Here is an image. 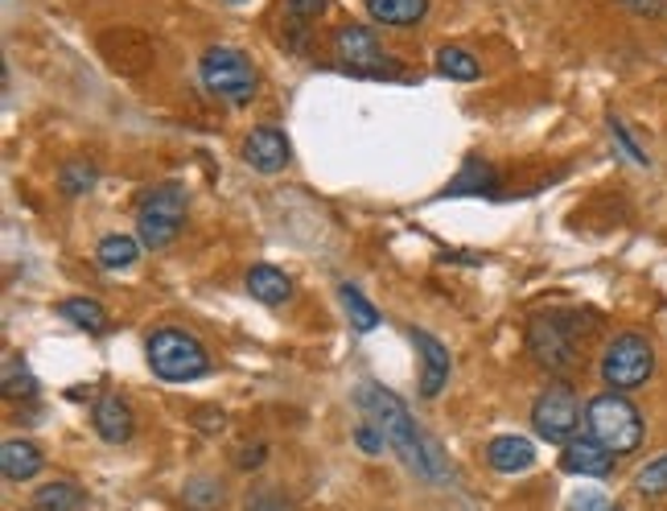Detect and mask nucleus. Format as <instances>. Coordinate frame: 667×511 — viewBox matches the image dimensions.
I'll return each mask as SVG.
<instances>
[{
	"label": "nucleus",
	"mask_w": 667,
	"mask_h": 511,
	"mask_svg": "<svg viewBox=\"0 0 667 511\" xmlns=\"http://www.w3.org/2000/svg\"><path fill=\"white\" fill-rule=\"evenodd\" d=\"M354 404L363 409V417H367L375 429H384L388 446L404 458L408 471H416L421 478H433V483L445 478L441 450H437L428 437L416 434V421L408 417V404L396 397V392H388L384 384H359Z\"/></svg>",
	"instance_id": "1"
},
{
	"label": "nucleus",
	"mask_w": 667,
	"mask_h": 511,
	"mask_svg": "<svg viewBox=\"0 0 667 511\" xmlns=\"http://www.w3.org/2000/svg\"><path fill=\"white\" fill-rule=\"evenodd\" d=\"M593 326H597V318L581 326V314H536L527 323V351L544 372L569 376L581 363V339Z\"/></svg>",
	"instance_id": "2"
},
{
	"label": "nucleus",
	"mask_w": 667,
	"mask_h": 511,
	"mask_svg": "<svg viewBox=\"0 0 667 511\" xmlns=\"http://www.w3.org/2000/svg\"><path fill=\"white\" fill-rule=\"evenodd\" d=\"M198 78L210 95L227 99L231 108L252 104L259 92V71L252 66V58L235 50V46H210L198 62Z\"/></svg>",
	"instance_id": "3"
},
{
	"label": "nucleus",
	"mask_w": 667,
	"mask_h": 511,
	"mask_svg": "<svg viewBox=\"0 0 667 511\" xmlns=\"http://www.w3.org/2000/svg\"><path fill=\"white\" fill-rule=\"evenodd\" d=\"M585 425H590V437H597L606 450H614L618 458L634 454L643 446V417L639 409L630 404L622 392H602V397L590 400L585 409Z\"/></svg>",
	"instance_id": "4"
},
{
	"label": "nucleus",
	"mask_w": 667,
	"mask_h": 511,
	"mask_svg": "<svg viewBox=\"0 0 667 511\" xmlns=\"http://www.w3.org/2000/svg\"><path fill=\"white\" fill-rule=\"evenodd\" d=\"M655 376V346L639 330H622L602 351V384L610 392H634Z\"/></svg>",
	"instance_id": "5"
},
{
	"label": "nucleus",
	"mask_w": 667,
	"mask_h": 511,
	"mask_svg": "<svg viewBox=\"0 0 667 511\" xmlns=\"http://www.w3.org/2000/svg\"><path fill=\"white\" fill-rule=\"evenodd\" d=\"M145 351L153 376L166 379V384H185V379H198L210 372V355H206L203 342L185 330H173V326L157 330Z\"/></svg>",
	"instance_id": "6"
},
{
	"label": "nucleus",
	"mask_w": 667,
	"mask_h": 511,
	"mask_svg": "<svg viewBox=\"0 0 667 511\" xmlns=\"http://www.w3.org/2000/svg\"><path fill=\"white\" fill-rule=\"evenodd\" d=\"M185 223V186L182 182H161V186H153L141 198V207H136V235H141V244L153 247V252H161L178 240V231Z\"/></svg>",
	"instance_id": "7"
},
{
	"label": "nucleus",
	"mask_w": 667,
	"mask_h": 511,
	"mask_svg": "<svg viewBox=\"0 0 667 511\" xmlns=\"http://www.w3.org/2000/svg\"><path fill=\"white\" fill-rule=\"evenodd\" d=\"M532 425L544 441H556V446H569L577 437V425H581V404H577L573 388L569 384H553L544 388L532 404Z\"/></svg>",
	"instance_id": "8"
},
{
	"label": "nucleus",
	"mask_w": 667,
	"mask_h": 511,
	"mask_svg": "<svg viewBox=\"0 0 667 511\" xmlns=\"http://www.w3.org/2000/svg\"><path fill=\"white\" fill-rule=\"evenodd\" d=\"M95 50H99V58L108 62V71H116V75L124 78H136L145 75L148 66H153V41H148V34H141V29H132V25H116V29H104L99 38H95Z\"/></svg>",
	"instance_id": "9"
},
{
	"label": "nucleus",
	"mask_w": 667,
	"mask_h": 511,
	"mask_svg": "<svg viewBox=\"0 0 667 511\" xmlns=\"http://www.w3.org/2000/svg\"><path fill=\"white\" fill-rule=\"evenodd\" d=\"M333 54H338V62L351 75H371V78L396 75V66L388 62L384 46H379V38L371 34L367 25H342V29H333Z\"/></svg>",
	"instance_id": "10"
},
{
	"label": "nucleus",
	"mask_w": 667,
	"mask_h": 511,
	"mask_svg": "<svg viewBox=\"0 0 667 511\" xmlns=\"http://www.w3.org/2000/svg\"><path fill=\"white\" fill-rule=\"evenodd\" d=\"M293 157V145L280 129H252V136L243 141V161L256 173H280Z\"/></svg>",
	"instance_id": "11"
},
{
	"label": "nucleus",
	"mask_w": 667,
	"mask_h": 511,
	"mask_svg": "<svg viewBox=\"0 0 667 511\" xmlns=\"http://www.w3.org/2000/svg\"><path fill=\"white\" fill-rule=\"evenodd\" d=\"M614 462H618V454L614 450H606L597 437H573L565 450H560V466L569 474H585V478H606V474H614Z\"/></svg>",
	"instance_id": "12"
},
{
	"label": "nucleus",
	"mask_w": 667,
	"mask_h": 511,
	"mask_svg": "<svg viewBox=\"0 0 667 511\" xmlns=\"http://www.w3.org/2000/svg\"><path fill=\"white\" fill-rule=\"evenodd\" d=\"M412 346L421 355V397H441V388L449 384V351H445V342L433 339L428 330H412Z\"/></svg>",
	"instance_id": "13"
},
{
	"label": "nucleus",
	"mask_w": 667,
	"mask_h": 511,
	"mask_svg": "<svg viewBox=\"0 0 667 511\" xmlns=\"http://www.w3.org/2000/svg\"><path fill=\"white\" fill-rule=\"evenodd\" d=\"M92 425H95V434L104 437L108 446H124V441L132 437V409L120 397H111L108 392V397L95 400Z\"/></svg>",
	"instance_id": "14"
},
{
	"label": "nucleus",
	"mask_w": 667,
	"mask_h": 511,
	"mask_svg": "<svg viewBox=\"0 0 667 511\" xmlns=\"http://www.w3.org/2000/svg\"><path fill=\"white\" fill-rule=\"evenodd\" d=\"M486 462L495 466L499 474H523L532 471V462H536V446L527 441V437H495L490 446H486Z\"/></svg>",
	"instance_id": "15"
},
{
	"label": "nucleus",
	"mask_w": 667,
	"mask_h": 511,
	"mask_svg": "<svg viewBox=\"0 0 667 511\" xmlns=\"http://www.w3.org/2000/svg\"><path fill=\"white\" fill-rule=\"evenodd\" d=\"M243 284H247V293H252L259 305H284L293 297L289 272H280V268H272V265H252L247 268V277H243Z\"/></svg>",
	"instance_id": "16"
},
{
	"label": "nucleus",
	"mask_w": 667,
	"mask_h": 511,
	"mask_svg": "<svg viewBox=\"0 0 667 511\" xmlns=\"http://www.w3.org/2000/svg\"><path fill=\"white\" fill-rule=\"evenodd\" d=\"M0 471L9 483H29L34 474H41V450L34 441H21V437H9L0 446Z\"/></svg>",
	"instance_id": "17"
},
{
	"label": "nucleus",
	"mask_w": 667,
	"mask_h": 511,
	"mask_svg": "<svg viewBox=\"0 0 667 511\" xmlns=\"http://www.w3.org/2000/svg\"><path fill=\"white\" fill-rule=\"evenodd\" d=\"M367 4L371 21L391 25V29H408V25H421L428 13V0H363Z\"/></svg>",
	"instance_id": "18"
},
{
	"label": "nucleus",
	"mask_w": 667,
	"mask_h": 511,
	"mask_svg": "<svg viewBox=\"0 0 667 511\" xmlns=\"http://www.w3.org/2000/svg\"><path fill=\"white\" fill-rule=\"evenodd\" d=\"M29 508L34 511H87V491L74 487V483H66V478H58V483L37 487L34 499H29Z\"/></svg>",
	"instance_id": "19"
},
{
	"label": "nucleus",
	"mask_w": 667,
	"mask_h": 511,
	"mask_svg": "<svg viewBox=\"0 0 667 511\" xmlns=\"http://www.w3.org/2000/svg\"><path fill=\"white\" fill-rule=\"evenodd\" d=\"M58 318H66V323L87 330V334H104L108 330V309L95 297H66V302H58Z\"/></svg>",
	"instance_id": "20"
},
{
	"label": "nucleus",
	"mask_w": 667,
	"mask_h": 511,
	"mask_svg": "<svg viewBox=\"0 0 667 511\" xmlns=\"http://www.w3.org/2000/svg\"><path fill=\"white\" fill-rule=\"evenodd\" d=\"M95 260H99V268H108V272L132 268L141 260V240H132V235H104L99 247H95Z\"/></svg>",
	"instance_id": "21"
},
{
	"label": "nucleus",
	"mask_w": 667,
	"mask_h": 511,
	"mask_svg": "<svg viewBox=\"0 0 667 511\" xmlns=\"http://www.w3.org/2000/svg\"><path fill=\"white\" fill-rule=\"evenodd\" d=\"M495 186H499V173L490 170L486 161H478V157H470L445 194H495Z\"/></svg>",
	"instance_id": "22"
},
{
	"label": "nucleus",
	"mask_w": 667,
	"mask_h": 511,
	"mask_svg": "<svg viewBox=\"0 0 667 511\" xmlns=\"http://www.w3.org/2000/svg\"><path fill=\"white\" fill-rule=\"evenodd\" d=\"M338 302H342V309H347V318H351L354 330H363V334H367V330H375V326H379V309L363 297V289H359V284H351V281L338 284Z\"/></svg>",
	"instance_id": "23"
},
{
	"label": "nucleus",
	"mask_w": 667,
	"mask_h": 511,
	"mask_svg": "<svg viewBox=\"0 0 667 511\" xmlns=\"http://www.w3.org/2000/svg\"><path fill=\"white\" fill-rule=\"evenodd\" d=\"M437 71L445 78H458V83H470V78H478V58L462 50V46H441L437 50Z\"/></svg>",
	"instance_id": "24"
},
{
	"label": "nucleus",
	"mask_w": 667,
	"mask_h": 511,
	"mask_svg": "<svg viewBox=\"0 0 667 511\" xmlns=\"http://www.w3.org/2000/svg\"><path fill=\"white\" fill-rule=\"evenodd\" d=\"M4 397L9 400H29V397H37V379H34V372L25 367V360L21 355H4Z\"/></svg>",
	"instance_id": "25"
},
{
	"label": "nucleus",
	"mask_w": 667,
	"mask_h": 511,
	"mask_svg": "<svg viewBox=\"0 0 667 511\" xmlns=\"http://www.w3.org/2000/svg\"><path fill=\"white\" fill-rule=\"evenodd\" d=\"M634 491L647 495V499H659V495H667V454L651 458L647 466L634 474Z\"/></svg>",
	"instance_id": "26"
},
{
	"label": "nucleus",
	"mask_w": 667,
	"mask_h": 511,
	"mask_svg": "<svg viewBox=\"0 0 667 511\" xmlns=\"http://www.w3.org/2000/svg\"><path fill=\"white\" fill-rule=\"evenodd\" d=\"M95 166H87V161H71V166H62V173H58V186H62V194L66 198H74V194H87V190L95 186Z\"/></svg>",
	"instance_id": "27"
},
{
	"label": "nucleus",
	"mask_w": 667,
	"mask_h": 511,
	"mask_svg": "<svg viewBox=\"0 0 667 511\" xmlns=\"http://www.w3.org/2000/svg\"><path fill=\"white\" fill-rule=\"evenodd\" d=\"M610 136H614V145L622 149V157H627V161H634V166H651V157L643 153V145L627 133V124H622L618 115H610Z\"/></svg>",
	"instance_id": "28"
},
{
	"label": "nucleus",
	"mask_w": 667,
	"mask_h": 511,
	"mask_svg": "<svg viewBox=\"0 0 667 511\" xmlns=\"http://www.w3.org/2000/svg\"><path fill=\"white\" fill-rule=\"evenodd\" d=\"M243 511H296V508H293V499H284V495L272 491V487H259V491H252L243 499Z\"/></svg>",
	"instance_id": "29"
},
{
	"label": "nucleus",
	"mask_w": 667,
	"mask_h": 511,
	"mask_svg": "<svg viewBox=\"0 0 667 511\" xmlns=\"http://www.w3.org/2000/svg\"><path fill=\"white\" fill-rule=\"evenodd\" d=\"M185 503L190 508H215V503H222V487L219 483H210V478H198V483H190V491H185Z\"/></svg>",
	"instance_id": "30"
},
{
	"label": "nucleus",
	"mask_w": 667,
	"mask_h": 511,
	"mask_svg": "<svg viewBox=\"0 0 667 511\" xmlns=\"http://www.w3.org/2000/svg\"><path fill=\"white\" fill-rule=\"evenodd\" d=\"M354 441H359V450H363V454H384V446H388L384 429H375L371 421H363V425L354 429Z\"/></svg>",
	"instance_id": "31"
},
{
	"label": "nucleus",
	"mask_w": 667,
	"mask_h": 511,
	"mask_svg": "<svg viewBox=\"0 0 667 511\" xmlns=\"http://www.w3.org/2000/svg\"><path fill=\"white\" fill-rule=\"evenodd\" d=\"M569 511H614V508H610V499H606L602 491H581V495H573Z\"/></svg>",
	"instance_id": "32"
},
{
	"label": "nucleus",
	"mask_w": 667,
	"mask_h": 511,
	"mask_svg": "<svg viewBox=\"0 0 667 511\" xmlns=\"http://www.w3.org/2000/svg\"><path fill=\"white\" fill-rule=\"evenodd\" d=\"M284 4H289V13L296 21H314L326 13V0H284Z\"/></svg>",
	"instance_id": "33"
},
{
	"label": "nucleus",
	"mask_w": 667,
	"mask_h": 511,
	"mask_svg": "<svg viewBox=\"0 0 667 511\" xmlns=\"http://www.w3.org/2000/svg\"><path fill=\"white\" fill-rule=\"evenodd\" d=\"M634 17H659L667 9V0H622Z\"/></svg>",
	"instance_id": "34"
},
{
	"label": "nucleus",
	"mask_w": 667,
	"mask_h": 511,
	"mask_svg": "<svg viewBox=\"0 0 667 511\" xmlns=\"http://www.w3.org/2000/svg\"><path fill=\"white\" fill-rule=\"evenodd\" d=\"M264 462V446H247L240 454V471H252V466H259Z\"/></svg>",
	"instance_id": "35"
},
{
	"label": "nucleus",
	"mask_w": 667,
	"mask_h": 511,
	"mask_svg": "<svg viewBox=\"0 0 667 511\" xmlns=\"http://www.w3.org/2000/svg\"><path fill=\"white\" fill-rule=\"evenodd\" d=\"M614 511H618V508H614Z\"/></svg>",
	"instance_id": "36"
}]
</instances>
